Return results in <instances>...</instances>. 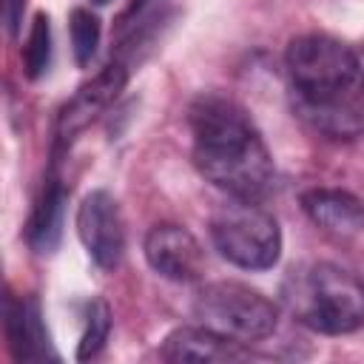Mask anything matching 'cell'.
I'll return each mask as SVG.
<instances>
[{
    "instance_id": "obj_1",
    "label": "cell",
    "mask_w": 364,
    "mask_h": 364,
    "mask_svg": "<svg viewBox=\"0 0 364 364\" xmlns=\"http://www.w3.org/2000/svg\"><path fill=\"white\" fill-rule=\"evenodd\" d=\"M196 171L228 196L264 199L273 191V159L256 125L239 102L222 94H202L188 111Z\"/></svg>"
},
{
    "instance_id": "obj_2",
    "label": "cell",
    "mask_w": 364,
    "mask_h": 364,
    "mask_svg": "<svg viewBox=\"0 0 364 364\" xmlns=\"http://www.w3.org/2000/svg\"><path fill=\"white\" fill-rule=\"evenodd\" d=\"M284 63L301 108L321 131L353 136L364 125L361 54L327 34H304L287 46Z\"/></svg>"
},
{
    "instance_id": "obj_3",
    "label": "cell",
    "mask_w": 364,
    "mask_h": 364,
    "mask_svg": "<svg viewBox=\"0 0 364 364\" xmlns=\"http://www.w3.org/2000/svg\"><path fill=\"white\" fill-rule=\"evenodd\" d=\"M287 301L301 324L324 336H344L364 324V282L333 264L316 262L293 273Z\"/></svg>"
},
{
    "instance_id": "obj_4",
    "label": "cell",
    "mask_w": 364,
    "mask_h": 364,
    "mask_svg": "<svg viewBox=\"0 0 364 364\" xmlns=\"http://www.w3.org/2000/svg\"><path fill=\"white\" fill-rule=\"evenodd\" d=\"M210 239L219 256L242 270H267L282 253L279 222L253 199L222 202L210 216Z\"/></svg>"
},
{
    "instance_id": "obj_5",
    "label": "cell",
    "mask_w": 364,
    "mask_h": 364,
    "mask_svg": "<svg viewBox=\"0 0 364 364\" xmlns=\"http://www.w3.org/2000/svg\"><path fill=\"white\" fill-rule=\"evenodd\" d=\"M193 316L202 327L239 344L262 341L273 336L279 324L276 304L242 282H210L199 287L193 299Z\"/></svg>"
},
{
    "instance_id": "obj_6",
    "label": "cell",
    "mask_w": 364,
    "mask_h": 364,
    "mask_svg": "<svg viewBox=\"0 0 364 364\" xmlns=\"http://www.w3.org/2000/svg\"><path fill=\"white\" fill-rule=\"evenodd\" d=\"M128 82V65L122 60L108 63L100 68L88 82H82L74 97L60 108L57 114V128H54V151H65L80 131H85L125 88Z\"/></svg>"
},
{
    "instance_id": "obj_7",
    "label": "cell",
    "mask_w": 364,
    "mask_h": 364,
    "mask_svg": "<svg viewBox=\"0 0 364 364\" xmlns=\"http://www.w3.org/2000/svg\"><path fill=\"white\" fill-rule=\"evenodd\" d=\"M77 233L97 267L114 270L125 250V225L108 191H91L77 208Z\"/></svg>"
},
{
    "instance_id": "obj_8",
    "label": "cell",
    "mask_w": 364,
    "mask_h": 364,
    "mask_svg": "<svg viewBox=\"0 0 364 364\" xmlns=\"http://www.w3.org/2000/svg\"><path fill=\"white\" fill-rule=\"evenodd\" d=\"M145 259L171 282H199L208 264L196 236L179 225H154L145 236Z\"/></svg>"
},
{
    "instance_id": "obj_9",
    "label": "cell",
    "mask_w": 364,
    "mask_h": 364,
    "mask_svg": "<svg viewBox=\"0 0 364 364\" xmlns=\"http://www.w3.org/2000/svg\"><path fill=\"white\" fill-rule=\"evenodd\" d=\"M6 338L17 361H57L40 313V301L34 296L17 301L6 299Z\"/></svg>"
},
{
    "instance_id": "obj_10",
    "label": "cell",
    "mask_w": 364,
    "mask_h": 364,
    "mask_svg": "<svg viewBox=\"0 0 364 364\" xmlns=\"http://www.w3.org/2000/svg\"><path fill=\"white\" fill-rule=\"evenodd\" d=\"M159 355L165 361L182 364V361H245L250 358V350L233 338H225L208 327H176L162 341Z\"/></svg>"
},
{
    "instance_id": "obj_11",
    "label": "cell",
    "mask_w": 364,
    "mask_h": 364,
    "mask_svg": "<svg viewBox=\"0 0 364 364\" xmlns=\"http://www.w3.org/2000/svg\"><path fill=\"white\" fill-rule=\"evenodd\" d=\"M301 210L313 225L333 236H355L364 230V202L350 191L313 188L301 193Z\"/></svg>"
},
{
    "instance_id": "obj_12",
    "label": "cell",
    "mask_w": 364,
    "mask_h": 364,
    "mask_svg": "<svg viewBox=\"0 0 364 364\" xmlns=\"http://www.w3.org/2000/svg\"><path fill=\"white\" fill-rule=\"evenodd\" d=\"M63 216H65V188L57 176H48L26 228V239L34 253L48 256L57 250L63 236Z\"/></svg>"
},
{
    "instance_id": "obj_13",
    "label": "cell",
    "mask_w": 364,
    "mask_h": 364,
    "mask_svg": "<svg viewBox=\"0 0 364 364\" xmlns=\"http://www.w3.org/2000/svg\"><path fill=\"white\" fill-rule=\"evenodd\" d=\"M51 65V20L48 14H37L23 48V68L28 80H40Z\"/></svg>"
},
{
    "instance_id": "obj_14",
    "label": "cell",
    "mask_w": 364,
    "mask_h": 364,
    "mask_svg": "<svg viewBox=\"0 0 364 364\" xmlns=\"http://www.w3.org/2000/svg\"><path fill=\"white\" fill-rule=\"evenodd\" d=\"M108 333H111V307L102 299H91L88 313H85V330H82L80 344H77V361L94 358L105 347Z\"/></svg>"
},
{
    "instance_id": "obj_15",
    "label": "cell",
    "mask_w": 364,
    "mask_h": 364,
    "mask_svg": "<svg viewBox=\"0 0 364 364\" xmlns=\"http://www.w3.org/2000/svg\"><path fill=\"white\" fill-rule=\"evenodd\" d=\"M71 48H74V60L77 65H88L97 54L100 46V20L97 14H91L88 9H74L71 11Z\"/></svg>"
},
{
    "instance_id": "obj_16",
    "label": "cell",
    "mask_w": 364,
    "mask_h": 364,
    "mask_svg": "<svg viewBox=\"0 0 364 364\" xmlns=\"http://www.w3.org/2000/svg\"><path fill=\"white\" fill-rule=\"evenodd\" d=\"M23 11H26V0H3V23H6L9 37H17L20 34Z\"/></svg>"
},
{
    "instance_id": "obj_17",
    "label": "cell",
    "mask_w": 364,
    "mask_h": 364,
    "mask_svg": "<svg viewBox=\"0 0 364 364\" xmlns=\"http://www.w3.org/2000/svg\"><path fill=\"white\" fill-rule=\"evenodd\" d=\"M154 3H159V0H128V6H125V9L119 11V17H117V28L122 31L125 26H131V23H134L139 14H145Z\"/></svg>"
},
{
    "instance_id": "obj_18",
    "label": "cell",
    "mask_w": 364,
    "mask_h": 364,
    "mask_svg": "<svg viewBox=\"0 0 364 364\" xmlns=\"http://www.w3.org/2000/svg\"><path fill=\"white\" fill-rule=\"evenodd\" d=\"M361 68H364V57H361ZM361 111H364V88H361Z\"/></svg>"
},
{
    "instance_id": "obj_19",
    "label": "cell",
    "mask_w": 364,
    "mask_h": 364,
    "mask_svg": "<svg viewBox=\"0 0 364 364\" xmlns=\"http://www.w3.org/2000/svg\"><path fill=\"white\" fill-rule=\"evenodd\" d=\"M91 3H97V6H105V3H108V0H91Z\"/></svg>"
}]
</instances>
